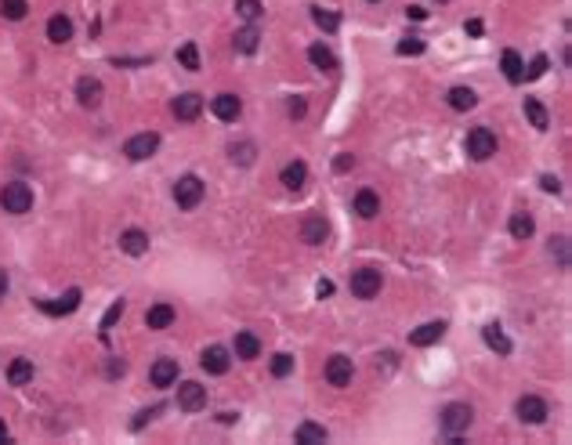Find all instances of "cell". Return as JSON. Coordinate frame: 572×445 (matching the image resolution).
<instances>
[{
    "instance_id": "83f0119b",
    "label": "cell",
    "mask_w": 572,
    "mask_h": 445,
    "mask_svg": "<svg viewBox=\"0 0 572 445\" xmlns=\"http://www.w3.org/2000/svg\"><path fill=\"white\" fill-rule=\"evenodd\" d=\"M236 51L239 55H254L258 51V44H261V33H258V26H243L239 33H236Z\"/></svg>"
},
{
    "instance_id": "5b68a950",
    "label": "cell",
    "mask_w": 572,
    "mask_h": 445,
    "mask_svg": "<svg viewBox=\"0 0 572 445\" xmlns=\"http://www.w3.org/2000/svg\"><path fill=\"white\" fill-rule=\"evenodd\" d=\"M464 148H467V156H471V160L485 163L489 156H496V134H492L489 127H475V131L467 134Z\"/></svg>"
},
{
    "instance_id": "9c48e42d",
    "label": "cell",
    "mask_w": 572,
    "mask_h": 445,
    "mask_svg": "<svg viewBox=\"0 0 572 445\" xmlns=\"http://www.w3.org/2000/svg\"><path fill=\"white\" fill-rule=\"evenodd\" d=\"M178 409L182 413H200V409H207V387L196 384V380L178 384Z\"/></svg>"
},
{
    "instance_id": "d6986e66",
    "label": "cell",
    "mask_w": 572,
    "mask_h": 445,
    "mask_svg": "<svg viewBox=\"0 0 572 445\" xmlns=\"http://www.w3.org/2000/svg\"><path fill=\"white\" fill-rule=\"evenodd\" d=\"M174 318H178L174 304L160 301V304H153V308L145 311V326H148V330H170V326H174Z\"/></svg>"
},
{
    "instance_id": "52a82bcc",
    "label": "cell",
    "mask_w": 572,
    "mask_h": 445,
    "mask_svg": "<svg viewBox=\"0 0 572 445\" xmlns=\"http://www.w3.org/2000/svg\"><path fill=\"white\" fill-rule=\"evenodd\" d=\"M322 377H326L330 387H348V384H352V377H355V366H352V359H348V355H330L326 359V369H322Z\"/></svg>"
},
{
    "instance_id": "7bdbcfd3",
    "label": "cell",
    "mask_w": 572,
    "mask_h": 445,
    "mask_svg": "<svg viewBox=\"0 0 572 445\" xmlns=\"http://www.w3.org/2000/svg\"><path fill=\"white\" fill-rule=\"evenodd\" d=\"M308 112V102H305V98H290V102H286V116L290 120H301Z\"/></svg>"
},
{
    "instance_id": "9a60e30c",
    "label": "cell",
    "mask_w": 572,
    "mask_h": 445,
    "mask_svg": "<svg viewBox=\"0 0 572 445\" xmlns=\"http://www.w3.org/2000/svg\"><path fill=\"white\" fill-rule=\"evenodd\" d=\"M148 380H153V387H174L178 384V359H156L148 369Z\"/></svg>"
},
{
    "instance_id": "e575fe53",
    "label": "cell",
    "mask_w": 572,
    "mask_h": 445,
    "mask_svg": "<svg viewBox=\"0 0 572 445\" xmlns=\"http://www.w3.org/2000/svg\"><path fill=\"white\" fill-rule=\"evenodd\" d=\"M0 15L8 22H22L30 15V0H0Z\"/></svg>"
},
{
    "instance_id": "8fae6325",
    "label": "cell",
    "mask_w": 572,
    "mask_h": 445,
    "mask_svg": "<svg viewBox=\"0 0 572 445\" xmlns=\"http://www.w3.org/2000/svg\"><path fill=\"white\" fill-rule=\"evenodd\" d=\"M200 366L207 369L210 377H225V373H229V366H232V352H229V348H221V344H210V348L200 355Z\"/></svg>"
},
{
    "instance_id": "6da1fadb",
    "label": "cell",
    "mask_w": 572,
    "mask_h": 445,
    "mask_svg": "<svg viewBox=\"0 0 572 445\" xmlns=\"http://www.w3.org/2000/svg\"><path fill=\"white\" fill-rule=\"evenodd\" d=\"M0 207H4V214H30L33 210V188L26 181H8L4 188H0Z\"/></svg>"
},
{
    "instance_id": "7402d4cb",
    "label": "cell",
    "mask_w": 572,
    "mask_h": 445,
    "mask_svg": "<svg viewBox=\"0 0 572 445\" xmlns=\"http://www.w3.org/2000/svg\"><path fill=\"white\" fill-rule=\"evenodd\" d=\"M47 40L51 44H69L72 40V18L62 15V11L47 18Z\"/></svg>"
},
{
    "instance_id": "484cf974",
    "label": "cell",
    "mask_w": 572,
    "mask_h": 445,
    "mask_svg": "<svg viewBox=\"0 0 572 445\" xmlns=\"http://www.w3.org/2000/svg\"><path fill=\"white\" fill-rule=\"evenodd\" d=\"M308 62H312L315 69H322V72H333V69H337V55L330 51L326 44H312V47H308Z\"/></svg>"
},
{
    "instance_id": "836d02e7",
    "label": "cell",
    "mask_w": 572,
    "mask_h": 445,
    "mask_svg": "<svg viewBox=\"0 0 572 445\" xmlns=\"http://www.w3.org/2000/svg\"><path fill=\"white\" fill-rule=\"evenodd\" d=\"M312 22H315L322 33H337L341 30V15L337 11H326V8H312Z\"/></svg>"
},
{
    "instance_id": "bcb514c9",
    "label": "cell",
    "mask_w": 572,
    "mask_h": 445,
    "mask_svg": "<svg viewBox=\"0 0 572 445\" xmlns=\"http://www.w3.org/2000/svg\"><path fill=\"white\" fill-rule=\"evenodd\" d=\"M540 188L551 192V195H558V192H561V181H558L554 174H543V178H540Z\"/></svg>"
},
{
    "instance_id": "7dc6e473",
    "label": "cell",
    "mask_w": 572,
    "mask_h": 445,
    "mask_svg": "<svg viewBox=\"0 0 572 445\" xmlns=\"http://www.w3.org/2000/svg\"><path fill=\"white\" fill-rule=\"evenodd\" d=\"M464 33H467V37H482V33H485L482 18H467V22H464Z\"/></svg>"
},
{
    "instance_id": "f35d334b",
    "label": "cell",
    "mask_w": 572,
    "mask_h": 445,
    "mask_svg": "<svg viewBox=\"0 0 572 445\" xmlns=\"http://www.w3.org/2000/svg\"><path fill=\"white\" fill-rule=\"evenodd\" d=\"M178 62H182V69L196 72V69H200V47H196L192 40H189V44H182V47H178Z\"/></svg>"
},
{
    "instance_id": "ba28073f",
    "label": "cell",
    "mask_w": 572,
    "mask_h": 445,
    "mask_svg": "<svg viewBox=\"0 0 572 445\" xmlns=\"http://www.w3.org/2000/svg\"><path fill=\"white\" fill-rule=\"evenodd\" d=\"M514 413H518L521 424H543V420L551 416V409H547V402L540 399V394H521Z\"/></svg>"
},
{
    "instance_id": "f546056e",
    "label": "cell",
    "mask_w": 572,
    "mask_h": 445,
    "mask_svg": "<svg viewBox=\"0 0 572 445\" xmlns=\"http://www.w3.org/2000/svg\"><path fill=\"white\" fill-rule=\"evenodd\" d=\"M511 236L514 239H529L533 232H536V221H533V214H526V210H518V214H511Z\"/></svg>"
},
{
    "instance_id": "7a4b0ae2",
    "label": "cell",
    "mask_w": 572,
    "mask_h": 445,
    "mask_svg": "<svg viewBox=\"0 0 572 445\" xmlns=\"http://www.w3.org/2000/svg\"><path fill=\"white\" fill-rule=\"evenodd\" d=\"M471 420H475V409H471L467 402H450L442 409V416H438V427L450 438H457V434H464L471 427Z\"/></svg>"
},
{
    "instance_id": "f6af8a7d",
    "label": "cell",
    "mask_w": 572,
    "mask_h": 445,
    "mask_svg": "<svg viewBox=\"0 0 572 445\" xmlns=\"http://www.w3.org/2000/svg\"><path fill=\"white\" fill-rule=\"evenodd\" d=\"M355 167V156L352 153H341L337 160H333V170H337V174H344V170H352Z\"/></svg>"
},
{
    "instance_id": "3957f363",
    "label": "cell",
    "mask_w": 572,
    "mask_h": 445,
    "mask_svg": "<svg viewBox=\"0 0 572 445\" xmlns=\"http://www.w3.org/2000/svg\"><path fill=\"white\" fill-rule=\"evenodd\" d=\"M203 192H207V185L200 178L185 174V178L174 181V203H178V210H196V207L203 203Z\"/></svg>"
},
{
    "instance_id": "d6a6232c",
    "label": "cell",
    "mask_w": 572,
    "mask_h": 445,
    "mask_svg": "<svg viewBox=\"0 0 572 445\" xmlns=\"http://www.w3.org/2000/svg\"><path fill=\"white\" fill-rule=\"evenodd\" d=\"M450 105H453L457 112H467V109L478 105V94L471 91V87H453V91H450Z\"/></svg>"
},
{
    "instance_id": "cb8c5ba5",
    "label": "cell",
    "mask_w": 572,
    "mask_h": 445,
    "mask_svg": "<svg viewBox=\"0 0 572 445\" xmlns=\"http://www.w3.org/2000/svg\"><path fill=\"white\" fill-rule=\"evenodd\" d=\"M258 355H261V340H258V333L239 330V333H236V359H258Z\"/></svg>"
},
{
    "instance_id": "1f68e13d",
    "label": "cell",
    "mask_w": 572,
    "mask_h": 445,
    "mask_svg": "<svg viewBox=\"0 0 572 445\" xmlns=\"http://www.w3.org/2000/svg\"><path fill=\"white\" fill-rule=\"evenodd\" d=\"M326 438H330V431L322 427V424H301V427L293 431V441H297V445H308V441H326Z\"/></svg>"
},
{
    "instance_id": "277c9868",
    "label": "cell",
    "mask_w": 572,
    "mask_h": 445,
    "mask_svg": "<svg viewBox=\"0 0 572 445\" xmlns=\"http://www.w3.org/2000/svg\"><path fill=\"white\" fill-rule=\"evenodd\" d=\"M381 271L377 268H359V271H352V297H359V301H373V297L381 293Z\"/></svg>"
},
{
    "instance_id": "681fc988",
    "label": "cell",
    "mask_w": 572,
    "mask_h": 445,
    "mask_svg": "<svg viewBox=\"0 0 572 445\" xmlns=\"http://www.w3.org/2000/svg\"><path fill=\"white\" fill-rule=\"evenodd\" d=\"M315 293H319V297H330V293H333V283H330V279H319Z\"/></svg>"
},
{
    "instance_id": "8992f818",
    "label": "cell",
    "mask_w": 572,
    "mask_h": 445,
    "mask_svg": "<svg viewBox=\"0 0 572 445\" xmlns=\"http://www.w3.org/2000/svg\"><path fill=\"white\" fill-rule=\"evenodd\" d=\"M160 148V134L156 131H141V134H134V138H127L123 141V156H127L131 163H141V160H148Z\"/></svg>"
},
{
    "instance_id": "11a10c76",
    "label": "cell",
    "mask_w": 572,
    "mask_h": 445,
    "mask_svg": "<svg viewBox=\"0 0 572 445\" xmlns=\"http://www.w3.org/2000/svg\"><path fill=\"white\" fill-rule=\"evenodd\" d=\"M438 4H445V0H438Z\"/></svg>"
},
{
    "instance_id": "ffe728a7",
    "label": "cell",
    "mask_w": 572,
    "mask_h": 445,
    "mask_svg": "<svg viewBox=\"0 0 572 445\" xmlns=\"http://www.w3.org/2000/svg\"><path fill=\"white\" fill-rule=\"evenodd\" d=\"M120 250L127 254V257H141V254H148V232H141V228H127V232H120Z\"/></svg>"
},
{
    "instance_id": "4316f807",
    "label": "cell",
    "mask_w": 572,
    "mask_h": 445,
    "mask_svg": "<svg viewBox=\"0 0 572 445\" xmlns=\"http://www.w3.org/2000/svg\"><path fill=\"white\" fill-rule=\"evenodd\" d=\"M526 116L536 131H547L551 127V112H547V105L540 102V98H526Z\"/></svg>"
},
{
    "instance_id": "f907efd6",
    "label": "cell",
    "mask_w": 572,
    "mask_h": 445,
    "mask_svg": "<svg viewBox=\"0 0 572 445\" xmlns=\"http://www.w3.org/2000/svg\"><path fill=\"white\" fill-rule=\"evenodd\" d=\"M8 286H11V279H8V271L0 268V301H4V297H8Z\"/></svg>"
},
{
    "instance_id": "603a6c76",
    "label": "cell",
    "mask_w": 572,
    "mask_h": 445,
    "mask_svg": "<svg viewBox=\"0 0 572 445\" xmlns=\"http://www.w3.org/2000/svg\"><path fill=\"white\" fill-rule=\"evenodd\" d=\"M482 340L489 344L496 355H511V340H507V333L500 330V323H489V326L482 330Z\"/></svg>"
},
{
    "instance_id": "7c38bea8",
    "label": "cell",
    "mask_w": 572,
    "mask_h": 445,
    "mask_svg": "<svg viewBox=\"0 0 572 445\" xmlns=\"http://www.w3.org/2000/svg\"><path fill=\"white\" fill-rule=\"evenodd\" d=\"M170 112H174V120H182V123H192L196 116L203 112V98L196 94V91H185V94H178L170 102Z\"/></svg>"
},
{
    "instance_id": "d4e9b609",
    "label": "cell",
    "mask_w": 572,
    "mask_h": 445,
    "mask_svg": "<svg viewBox=\"0 0 572 445\" xmlns=\"http://www.w3.org/2000/svg\"><path fill=\"white\" fill-rule=\"evenodd\" d=\"M33 380V362L30 359H11V366H8V384L11 387H26Z\"/></svg>"
},
{
    "instance_id": "5bb4252c",
    "label": "cell",
    "mask_w": 572,
    "mask_h": 445,
    "mask_svg": "<svg viewBox=\"0 0 572 445\" xmlns=\"http://www.w3.org/2000/svg\"><path fill=\"white\" fill-rule=\"evenodd\" d=\"M210 112L221 123H236L243 116V102H239L236 94H217V98H210Z\"/></svg>"
},
{
    "instance_id": "816d5d0a",
    "label": "cell",
    "mask_w": 572,
    "mask_h": 445,
    "mask_svg": "<svg viewBox=\"0 0 572 445\" xmlns=\"http://www.w3.org/2000/svg\"><path fill=\"white\" fill-rule=\"evenodd\" d=\"M123 369H127V366H123L120 359H113V362H109V377H123Z\"/></svg>"
},
{
    "instance_id": "4fadbf2b",
    "label": "cell",
    "mask_w": 572,
    "mask_h": 445,
    "mask_svg": "<svg viewBox=\"0 0 572 445\" xmlns=\"http://www.w3.org/2000/svg\"><path fill=\"white\" fill-rule=\"evenodd\" d=\"M330 239V221L322 217V214H308L305 221H301V243H308V246H322Z\"/></svg>"
},
{
    "instance_id": "e0dca14e",
    "label": "cell",
    "mask_w": 572,
    "mask_h": 445,
    "mask_svg": "<svg viewBox=\"0 0 572 445\" xmlns=\"http://www.w3.org/2000/svg\"><path fill=\"white\" fill-rule=\"evenodd\" d=\"M445 330H450V326H445L442 318H438V323H424V326H417L409 333V344H413V348H431V344H438L445 337Z\"/></svg>"
},
{
    "instance_id": "ee69618b",
    "label": "cell",
    "mask_w": 572,
    "mask_h": 445,
    "mask_svg": "<svg viewBox=\"0 0 572 445\" xmlns=\"http://www.w3.org/2000/svg\"><path fill=\"white\" fill-rule=\"evenodd\" d=\"M156 413H160V406H153V409H141V413H138V416L131 420V427H134V431H141V427L148 424V420H153V416H156Z\"/></svg>"
},
{
    "instance_id": "f1b7e54d",
    "label": "cell",
    "mask_w": 572,
    "mask_h": 445,
    "mask_svg": "<svg viewBox=\"0 0 572 445\" xmlns=\"http://www.w3.org/2000/svg\"><path fill=\"white\" fill-rule=\"evenodd\" d=\"M500 69H504L507 84H521V55L514 51V47H507V51L500 55Z\"/></svg>"
},
{
    "instance_id": "74e56055",
    "label": "cell",
    "mask_w": 572,
    "mask_h": 445,
    "mask_svg": "<svg viewBox=\"0 0 572 445\" xmlns=\"http://www.w3.org/2000/svg\"><path fill=\"white\" fill-rule=\"evenodd\" d=\"M399 55H424L428 51V40L424 37H417V33H406L402 40H399V47H395Z\"/></svg>"
},
{
    "instance_id": "c3c4849f",
    "label": "cell",
    "mask_w": 572,
    "mask_h": 445,
    "mask_svg": "<svg viewBox=\"0 0 572 445\" xmlns=\"http://www.w3.org/2000/svg\"><path fill=\"white\" fill-rule=\"evenodd\" d=\"M406 15H409L413 22H424V18H428V11L420 8V4H409V8H406Z\"/></svg>"
},
{
    "instance_id": "b9f144b4",
    "label": "cell",
    "mask_w": 572,
    "mask_h": 445,
    "mask_svg": "<svg viewBox=\"0 0 572 445\" xmlns=\"http://www.w3.org/2000/svg\"><path fill=\"white\" fill-rule=\"evenodd\" d=\"M547 250H551V257H558V264H561V268H568V239H565V236H554Z\"/></svg>"
},
{
    "instance_id": "db71d44e",
    "label": "cell",
    "mask_w": 572,
    "mask_h": 445,
    "mask_svg": "<svg viewBox=\"0 0 572 445\" xmlns=\"http://www.w3.org/2000/svg\"><path fill=\"white\" fill-rule=\"evenodd\" d=\"M11 438V431H8V424H4V420H0V441H8Z\"/></svg>"
},
{
    "instance_id": "ac0fdd59",
    "label": "cell",
    "mask_w": 572,
    "mask_h": 445,
    "mask_svg": "<svg viewBox=\"0 0 572 445\" xmlns=\"http://www.w3.org/2000/svg\"><path fill=\"white\" fill-rule=\"evenodd\" d=\"M352 210H355L362 221H373V217L381 214V195L373 192V188H359L355 200H352Z\"/></svg>"
},
{
    "instance_id": "44dd1931",
    "label": "cell",
    "mask_w": 572,
    "mask_h": 445,
    "mask_svg": "<svg viewBox=\"0 0 572 445\" xmlns=\"http://www.w3.org/2000/svg\"><path fill=\"white\" fill-rule=\"evenodd\" d=\"M305 181H308V167H305L301 160H293V163H286V167L279 170V185L290 188V192H301Z\"/></svg>"
},
{
    "instance_id": "4dcf8cb0",
    "label": "cell",
    "mask_w": 572,
    "mask_h": 445,
    "mask_svg": "<svg viewBox=\"0 0 572 445\" xmlns=\"http://www.w3.org/2000/svg\"><path fill=\"white\" fill-rule=\"evenodd\" d=\"M229 156H232V163H239V167H250L254 156H258V145H254V141H232V145H229Z\"/></svg>"
},
{
    "instance_id": "d590c367",
    "label": "cell",
    "mask_w": 572,
    "mask_h": 445,
    "mask_svg": "<svg viewBox=\"0 0 572 445\" xmlns=\"http://www.w3.org/2000/svg\"><path fill=\"white\" fill-rule=\"evenodd\" d=\"M261 11H265L261 0H236V15L246 22V26H254V22L261 18Z\"/></svg>"
},
{
    "instance_id": "30bf717a",
    "label": "cell",
    "mask_w": 572,
    "mask_h": 445,
    "mask_svg": "<svg viewBox=\"0 0 572 445\" xmlns=\"http://www.w3.org/2000/svg\"><path fill=\"white\" fill-rule=\"evenodd\" d=\"M80 301H84V293L72 286V290H65V297H58V301H37V308H40L44 315L58 318V315H72V311L80 308Z\"/></svg>"
},
{
    "instance_id": "2e32d148",
    "label": "cell",
    "mask_w": 572,
    "mask_h": 445,
    "mask_svg": "<svg viewBox=\"0 0 572 445\" xmlns=\"http://www.w3.org/2000/svg\"><path fill=\"white\" fill-rule=\"evenodd\" d=\"M77 98H80V105H84V109H98V105H102V98H106L102 80H94V77H80V80H77Z\"/></svg>"
},
{
    "instance_id": "8d00e7d4",
    "label": "cell",
    "mask_w": 572,
    "mask_h": 445,
    "mask_svg": "<svg viewBox=\"0 0 572 445\" xmlns=\"http://www.w3.org/2000/svg\"><path fill=\"white\" fill-rule=\"evenodd\" d=\"M123 311H127V301L120 297V301H113V304H109V311L102 315V337H106V340H109V330H113V326L120 323V318H123Z\"/></svg>"
},
{
    "instance_id": "60d3db41",
    "label": "cell",
    "mask_w": 572,
    "mask_h": 445,
    "mask_svg": "<svg viewBox=\"0 0 572 445\" xmlns=\"http://www.w3.org/2000/svg\"><path fill=\"white\" fill-rule=\"evenodd\" d=\"M547 69H551V58H547V55H536L529 65H521V80H540Z\"/></svg>"
},
{
    "instance_id": "f5cc1de1",
    "label": "cell",
    "mask_w": 572,
    "mask_h": 445,
    "mask_svg": "<svg viewBox=\"0 0 572 445\" xmlns=\"http://www.w3.org/2000/svg\"><path fill=\"white\" fill-rule=\"evenodd\" d=\"M217 420H221V424H236V420H239V413H221Z\"/></svg>"
},
{
    "instance_id": "ab89813d",
    "label": "cell",
    "mask_w": 572,
    "mask_h": 445,
    "mask_svg": "<svg viewBox=\"0 0 572 445\" xmlns=\"http://www.w3.org/2000/svg\"><path fill=\"white\" fill-rule=\"evenodd\" d=\"M268 369H272V377H276V380H283V377H290V373H293V355H286V352H279V355H272V362H268Z\"/></svg>"
}]
</instances>
